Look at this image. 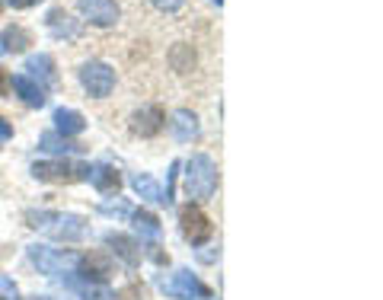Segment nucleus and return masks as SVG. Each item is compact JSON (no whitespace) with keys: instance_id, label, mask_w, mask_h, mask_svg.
Wrapping results in <instances>:
<instances>
[{"instance_id":"f257e3e1","label":"nucleus","mask_w":383,"mask_h":300,"mask_svg":"<svg viewBox=\"0 0 383 300\" xmlns=\"http://www.w3.org/2000/svg\"><path fill=\"white\" fill-rule=\"evenodd\" d=\"M29 227L42 230V233L55 236V240H83L87 236V221L80 214H61V211H29L26 214Z\"/></svg>"},{"instance_id":"f03ea898","label":"nucleus","mask_w":383,"mask_h":300,"mask_svg":"<svg viewBox=\"0 0 383 300\" xmlns=\"http://www.w3.org/2000/svg\"><path fill=\"white\" fill-rule=\"evenodd\" d=\"M185 195L195 198V201H204V198L214 195L217 189V170H214V160L208 153H195V157L185 163Z\"/></svg>"},{"instance_id":"7ed1b4c3","label":"nucleus","mask_w":383,"mask_h":300,"mask_svg":"<svg viewBox=\"0 0 383 300\" xmlns=\"http://www.w3.org/2000/svg\"><path fill=\"white\" fill-rule=\"evenodd\" d=\"M87 172L89 166L74 163V160H48V163L32 166V176L42 182H77V179H87Z\"/></svg>"},{"instance_id":"20e7f679","label":"nucleus","mask_w":383,"mask_h":300,"mask_svg":"<svg viewBox=\"0 0 383 300\" xmlns=\"http://www.w3.org/2000/svg\"><path fill=\"white\" fill-rule=\"evenodd\" d=\"M80 83H83V89H87L89 96L102 99V96H109L112 93V87H115V70L109 67V64H102V61H87L80 67Z\"/></svg>"},{"instance_id":"39448f33","label":"nucleus","mask_w":383,"mask_h":300,"mask_svg":"<svg viewBox=\"0 0 383 300\" xmlns=\"http://www.w3.org/2000/svg\"><path fill=\"white\" fill-rule=\"evenodd\" d=\"M29 259L35 262L45 274H61V272H67L70 265L80 262L74 252H61V249H48V246H29Z\"/></svg>"},{"instance_id":"423d86ee","label":"nucleus","mask_w":383,"mask_h":300,"mask_svg":"<svg viewBox=\"0 0 383 300\" xmlns=\"http://www.w3.org/2000/svg\"><path fill=\"white\" fill-rule=\"evenodd\" d=\"M179 223H182V236L189 243H195V246L208 240L211 230H214L208 217L201 214V208H198V204H185V208L179 211Z\"/></svg>"},{"instance_id":"0eeeda50","label":"nucleus","mask_w":383,"mask_h":300,"mask_svg":"<svg viewBox=\"0 0 383 300\" xmlns=\"http://www.w3.org/2000/svg\"><path fill=\"white\" fill-rule=\"evenodd\" d=\"M163 291L170 294V297H179V300H192V297H211V291L204 284H198L195 278H192V272H176L170 281H163Z\"/></svg>"},{"instance_id":"6e6552de","label":"nucleus","mask_w":383,"mask_h":300,"mask_svg":"<svg viewBox=\"0 0 383 300\" xmlns=\"http://www.w3.org/2000/svg\"><path fill=\"white\" fill-rule=\"evenodd\" d=\"M77 6H80L89 23L99 26V29L118 23V4H115V0H77Z\"/></svg>"},{"instance_id":"1a4fd4ad","label":"nucleus","mask_w":383,"mask_h":300,"mask_svg":"<svg viewBox=\"0 0 383 300\" xmlns=\"http://www.w3.org/2000/svg\"><path fill=\"white\" fill-rule=\"evenodd\" d=\"M45 26H48V32L55 38H67L70 42V38L80 35V23H77L67 10H61V6H51V10L45 13Z\"/></svg>"},{"instance_id":"9d476101","label":"nucleus","mask_w":383,"mask_h":300,"mask_svg":"<svg viewBox=\"0 0 383 300\" xmlns=\"http://www.w3.org/2000/svg\"><path fill=\"white\" fill-rule=\"evenodd\" d=\"M163 125H166V112L160 106H144L140 112H134V118H131L134 134H140V138H153V134H160V128Z\"/></svg>"},{"instance_id":"9b49d317","label":"nucleus","mask_w":383,"mask_h":300,"mask_svg":"<svg viewBox=\"0 0 383 300\" xmlns=\"http://www.w3.org/2000/svg\"><path fill=\"white\" fill-rule=\"evenodd\" d=\"M13 89H16L19 99H23L26 106H32V109H42L45 102H48V96H45V87L32 80L29 74H16V77H13Z\"/></svg>"},{"instance_id":"f8f14e48","label":"nucleus","mask_w":383,"mask_h":300,"mask_svg":"<svg viewBox=\"0 0 383 300\" xmlns=\"http://www.w3.org/2000/svg\"><path fill=\"white\" fill-rule=\"evenodd\" d=\"M51 121H55V128L64 134V138H70V134H80L83 128H87V118H83L80 112H74V109H55Z\"/></svg>"},{"instance_id":"ddd939ff","label":"nucleus","mask_w":383,"mask_h":300,"mask_svg":"<svg viewBox=\"0 0 383 300\" xmlns=\"http://www.w3.org/2000/svg\"><path fill=\"white\" fill-rule=\"evenodd\" d=\"M87 179H89V182H93L99 191H118V185H121L118 172H115L112 166H106V163H96V166H89Z\"/></svg>"},{"instance_id":"4468645a","label":"nucleus","mask_w":383,"mask_h":300,"mask_svg":"<svg viewBox=\"0 0 383 300\" xmlns=\"http://www.w3.org/2000/svg\"><path fill=\"white\" fill-rule=\"evenodd\" d=\"M170 125H172V134H176V140H182V144H185V140H195V138H198V118L189 112V109H179V112L172 115Z\"/></svg>"},{"instance_id":"2eb2a0df","label":"nucleus","mask_w":383,"mask_h":300,"mask_svg":"<svg viewBox=\"0 0 383 300\" xmlns=\"http://www.w3.org/2000/svg\"><path fill=\"white\" fill-rule=\"evenodd\" d=\"M106 243L115 249V255H121V259L128 262V265H138L140 262V246L134 240H128V236H121V233H109L106 236Z\"/></svg>"},{"instance_id":"dca6fc26","label":"nucleus","mask_w":383,"mask_h":300,"mask_svg":"<svg viewBox=\"0 0 383 300\" xmlns=\"http://www.w3.org/2000/svg\"><path fill=\"white\" fill-rule=\"evenodd\" d=\"M83 278H93V281H106L109 274H112V262H109L106 252H89L87 259H83Z\"/></svg>"},{"instance_id":"f3484780","label":"nucleus","mask_w":383,"mask_h":300,"mask_svg":"<svg viewBox=\"0 0 383 300\" xmlns=\"http://www.w3.org/2000/svg\"><path fill=\"white\" fill-rule=\"evenodd\" d=\"M26 70H32V80H38L42 77L45 83H55L57 80V74H55V57L51 55H32L29 61H26Z\"/></svg>"},{"instance_id":"a211bd4d","label":"nucleus","mask_w":383,"mask_h":300,"mask_svg":"<svg viewBox=\"0 0 383 300\" xmlns=\"http://www.w3.org/2000/svg\"><path fill=\"white\" fill-rule=\"evenodd\" d=\"M131 185H134V191H138L140 198L163 204V189L157 185V179H153V176H147V172H138V176L131 179Z\"/></svg>"},{"instance_id":"6ab92c4d","label":"nucleus","mask_w":383,"mask_h":300,"mask_svg":"<svg viewBox=\"0 0 383 300\" xmlns=\"http://www.w3.org/2000/svg\"><path fill=\"white\" fill-rule=\"evenodd\" d=\"M134 227H138V233L144 236L147 243L160 240V221H157V214H150V211H134Z\"/></svg>"},{"instance_id":"aec40b11","label":"nucleus","mask_w":383,"mask_h":300,"mask_svg":"<svg viewBox=\"0 0 383 300\" xmlns=\"http://www.w3.org/2000/svg\"><path fill=\"white\" fill-rule=\"evenodd\" d=\"M4 48L6 51H13V55H19V51H26V45H32V35L23 29V26H10V29L4 32Z\"/></svg>"},{"instance_id":"412c9836","label":"nucleus","mask_w":383,"mask_h":300,"mask_svg":"<svg viewBox=\"0 0 383 300\" xmlns=\"http://www.w3.org/2000/svg\"><path fill=\"white\" fill-rule=\"evenodd\" d=\"M67 281H70V287H74L83 300H112V291H109V287L87 284V281H77V278H67Z\"/></svg>"},{"instance_id":"4be33fe9","label":"nucleus","mask_w":383,"mask_h":300,"mask_svg":"<svg viewBox=\"0 0 383 300\" xmlns=\"http://www.w3.org/2000/svg\"><path fill=\"white\" fill-rule=\"evenodd\" d=\"M42 150H48V153H74V150H80V144H70L67 138L48 131V134H42Z\"/></svg>"},{"instance_id":"5701e85b","label":"nucleus","mask_w":383,"mask_h":300,"mask_svg":"<svg viewBox=\"0 0 383 300\" xmlns=\"http://www.w3.org/2000/svg\"><path fill=\"white\" fill-rule=\"evenodd\" d=\"M99 211H102V214H118V217L131 214V208H128V204H125V201H115V204H112V201H106V204H102V208H99Z\"/></svg>"},{"instance_id":"b1692460","label":"nucleus","mask_w":383,"mask_h":300,"mask_svg":"<svg viewBox=\"0 0 383 300\" xmlns=\"http://www.w3.org/2000/svg\"><path fill=\"white\" fill-rule=\"evenodd\" d=\"M157 10H163V13H172V10H179V6L185 4V0H150Z\"/></svg>"},{"instance_id":"393cba45","label":"nucleus","mask_w":383,"mask_h":300,"mask_svg":"<svg viewBox=\"0 0 383 300\" xmlns=\"http://www.w3.org/2000/svg\"><path fill=\"white\" fill-rule=\"evenodd\" d=\"M0 294H6L10 300H16V287H13L6 278H0Z\"/></svg>"},{"instance_id":"a878e982","label":"nucleus","mask_w":383,"mask_h":300,"mask_svg":"<svg viewBox=\"0 0 383 300\" xmlns=\"http://www.w3.org/2000/svg\"><path fill=\"white\" fill-rule=\"evenodd\" d=\"M0 138H4V140H6V138H13V125L4 118V115H0Z\"/></svg>"},{"instance_id":"bb28decb","label":"nucleus","mask_w":383,"mask_h":300,"mask_svg":"<svg viewBox=\"0 0 383 300\" xmlns=\"http://www.w3.org/2000/svg\"><path fill=\"white\" fill-rule=\"evenodd\" d=\"M4 4L16 6V10H26V6H32V4H35V0H4Z\"/></svg>"},{"instance_id":"cd10ccee","label":"nucleus","mask_w":383,"mask_h":300,"mask_svg":"<svg viewBox=\"0 0 383 300\" xmlns=\"http://www.w3.org/2000/svg\"><path fill=\"white\" fill-rule=\"evenodd\" d=\"M10 89V77H6V70L0 67V93H6Z\"/></svg>"},{"instance_id":"c85d7f7f","label":"nucleus","mask_w":383,"mask_h":300,"mask_svg":"<svg viewBox=\"0 0 383 300\" xmlns=\"http://www.w3.org/2000/svg\"><path fill=\"white\" fill-rule=\"evenodd\" d=\"M4 51H6V48H4V42H0V55H4Z\"/></svg>"},{"instance_id":"c756f323","label":"nucleus","mask_w":383,"mask_h":300,"mask_svg":"<svg viewBox=\"0 0 383 300\" xmlns=\"http://www.w3.org/2000/svg\"><path fill=\"white\" fill-rule=\"evenodd\" d=\"M214 4H217V6H221V4H223V0H214Z\"/></svg>"},{"instance_id":"7c9ffc66","label":"nucleus","mask_w":383,"mask_h":300,"mask_svg":"<svg viewBox=\"0 0 383 300\" xmlns=\"http://www.w3.org/2000/svg\"><path fill=\"white\" fill-rule=\"evenodd\" d=\"M0 6H4V0H0Z\"/></svg>"},{"instance_id":"2f4dec72","label":"nucleus","mask_w":383,"mask_h":300,"mask_svg":"<svg viewBox=\"0 0 383 300\" xmlns=\"http://www.w3.org/2000/svg\"><path fill=\"white\" fill-rule=\"evenodd\" d=\"M0 300H4V297H0Z\"/></svg>"}]
</instances>
